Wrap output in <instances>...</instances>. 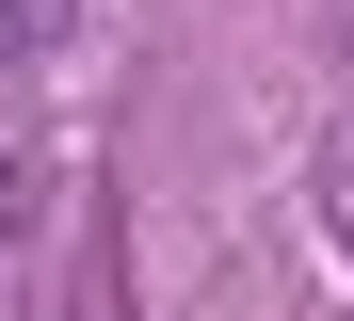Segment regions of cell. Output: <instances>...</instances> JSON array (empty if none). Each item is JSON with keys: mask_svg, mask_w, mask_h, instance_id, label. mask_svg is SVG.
<instances>
[{"mask_svg": "<svg viewBox=\"0 0 354 321\" xmlns=\"http://www.w3.org/2000/svg\"><path fill=\"white\" fill-rule=\"evenodd\" d=\"M17 32H32V0H0V48H17Z\"/></svg>", "mask_w": 354, "mask_h": 321, "instance_id": "1", "label": "cell"}, {"mask_svg": "<svg viewBox=\"0 0 354 321\" xmlns=\"http://www.w3.org/2000/svg\"><path fill=\"white\" fill-rule=\"evenodd\" d=\"M338 209H354V145H338Z\"/></svg>", "mask_w": 354, "mask_h": 321, "instance_id": "2", "label": "cell"}]
</instances>
